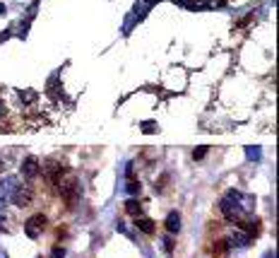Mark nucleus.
I'll return each instance as SVG.
<instances>
[{
    "instance_id": "obj_19",
    "label": "nucleus",
    "mask_w": 279,
    "mask_h": 258,
    "mask_svg": "<svg viewBox=\"0 0 279 258\" xmlns=\"http://www.w3.org/2000/svg\"><path fill=\"white\" fill-rule=\"evenodd\" d=\"M2 166H5V162H2V159H0V171H2Z\"/></svg>"
},
{
    "instance_id": "obj_13",
    "label": "nucleus",
    "mask_w": 279,
    "mask_h": 258,
    "mask_svg": "<svg viewBox=\"0 0 279 258\" xmlns=\"http://www.w3.org/2000/svg\"><path fill=\"white\" fill-rule=\"evenodd\" d=\"M207 150H209V148H198L195 152H193V157H195V159H202V157L207 155Z\"/></svg>"
},
{
    "instance_id": "obj_4",
    "label": "nucleus",
    "mask_w": 279,
    "mask_h": 258,
    "mask_svg": "<svg viewBox=\"0 0 279 258\" xmlns=\"http://www.w3.org/2000/svg\"><path fill=\"white\" fill-rule=\"evenodd\" d=\"M10 201L17 205V207H27V205L32 203V188H15L12 196H10Z\"/></svg>"
},
{
    "instance_id": "obj_8",
    "label": "nucleus",
    "mask_w": 279,
    "mask_h": 258,
    "mask_svg": "<svg viewBox=\"0 0 279 258\" xmlns=\"http://www.w3.org/2000/svg\"><path fill=\"white\" fill-rule=\"evenodd\" d=\"M166 229L171 232V234H176V232L181 229V215H178V212H168V217H166Z\"/></svg>"
},
{
    "instance_id": "obj_9",
    "label": "nucleus",
    "mask_w": 279,
    "mask_h": 258,
    "mask_svg": "<svg viewBox=\"0 0 279 258\" xmlns=\"http://www.w3.org/2000/svg\"><path fill=\"white\" fill-rule=\"evenodd\" d=\"M231 244L239 246V249H243V246L250 244V237H248V234H241V232H234V234H231Z\"/></svg>"
},
{
    "instance_id": "obj_6",
    "label": "nucleus",
    "mask_w": 279,
    "mask_h": 258,
    "mask_svg": "<svg viewBox=\"0 0 279 258\" xmlns=\"http://www.w3.org/2000/svg\"><path fill=\"white\" fill-rule=\"evenodd\" d=\"M15 186H17V179H5V181L0 184V198H2V205H5V201L12 196Z\"/></svg>"
},
{
    "instance_id": "obj_12",
    "label": "nucleus",
    "mask_w": 279,
    "mask_h": 258,
    "mask_svg": "<svg viewBox=\"0 0 279 258\" xmlns=\"http://www.w3.org/2000/svg\"><path fill=\"white\" fill-rule=\"evenodd\" d=\"M51 258H65V249H63V246H56L53 254H51Z\"/></svg>"
},
{
    "instance_id": "obj_17",
    "label": "nucleus",
    "mask_w": 279,
    "mask_h": 258,
    "mask_svg": "<svg viewBox=\"0 0 279 258\" xmlns=\"http://www.w3.org/2000/svg\"><path fill=\"white\" fill-rule=\"evenodd\" d=\"M142 128H145V133H154L157 123H142Z\"/></svg>"
},
{
    "instance_id": "obj_18",
    "label": "nucleus",
    "mask_w": 279,
    "mask_h": 258,
    "mask_svg": "<svg viewBox=\"0 0 279 258\" xmlns=\"http://www.w3.org/2000/svg\"><path fill=\"white\" fill-rule=\"evenodd\" d=\"M0 12H2V15H5V5H0Z\"/></svg>"
},
{
    "instance_id": "obj_7",
    "label": "nucleus",
    "mask_w": 279,
    "mask_h": 258,
    "mask_svg": "<svg viewBox=\"0 0 279 258\" xmlns=\"http://www.w3.org/2000/svg\"><path fill=\"white\" fill-rule=\"evenodd\" d=\"M135 227L140 232H145V234H154V222L149 217H135Z\"/></svg>"
},
{
    "instance_id": "obj_14",
    "label": "nucleus",
    "mask_w": 279,
    "mask_h": 258,
    "mask_svg": "<svg viewBox=\"0 0 279 258\" xmlns=\"http://www.w3.org/2000/svg\"><path fill=\"white\" fill-rule=\"evenodd\" d=\"M128 191H130L132 196H137V193H140V181H137V184H135V181H130V184H128Z\"/></svg>"
},
{
    "instance_id": "obj_2",
    "label": "nucleus",
    "mask_w": 279,
    "mask_h": 258,
    "mask_svg": "<svg viewBox=\"0 0 279 258\" xmlns=\"http://www.w3.org/2000/svg\"><path fill=\"white\" fill-rule=\"evenodd\" d=\"M46 224H48V220L43 215H34V217H29V220L24 222V234L29 239H39L46 232Z\"/></svg>"
},
{
    "instance_id": "obj_11",
    "label": "nucleus",
    "mask_w": 279,
    "mask_h": 258,
    "mask_svg": "<svg viewBox=\"0 0 279 258\" xmlns=\"http://www.w3.org/2000/svg\"><path fill=\"white\" fill-rule=\"evenodd\" d=\"M22 99H24L27 104H32V102H37V92H32V90H27V92L22 94Z\"/></svg>"
},
{
    "instance_id": "obj_16",
    "label": "nucleus",
    "mask_w": 279,
    "mask_h": 258,
    "mask_svg": "<svg viewBox=\"0 0 279 258\" xmlns=\"http://www.w3.org/2000/svg\"><path fill=\"white\" fill-rule=\"evenodd\" d=\"M248 157H250V159H258V157H260L258 148H248Z\"/></svg>"
},
{
    "instance_id": "obj_5",
    "label": "nucleus",
    "mask_w": 279,
    "mask_h": 258,
    "mask_svg": "<svg viewBox=\"0 0 279 258\" xmlns=\"http://www.w3.org/2000/svg\"><path fill=\"white\" fill-rule=\"evenodd\" d=\"M22 176L29 179V181L39 176V159L37 157H27V159H24V164H22Z\"/></svg>"
},
{
    "instance_id": "obj_1",
    "label": "nucleus",
    "mask_w": 279,
    "mask_h": 258,
    "mask_svg": "<svg viewBox=\"0 0 279 258\" xmlns=\"http://www.w3.org/2000/svg\"><path fill=\"white\" fill-rule=\"evenodd\" d=\"M253 205H255V201H253L250 196H243V193H239V191H231V193L222 201V212H224L226 220L243 222V217L253 210Z\"/></svg>"
},
{
    "instance_id": "obj_15",
    "label": "nucleus",
    "mask_w": 279,
    "mask_h": 258,
    "mask_svg": "<svg viewBox=\"0 0 279 258\" xmlns=\"http://www.w3.org/2000/svg\"><path fill=\"white\" fill-rule=\"evenodd\" d=\"M226 251V241H217L214 244V254H224Z\"/></svg>"
},
{
    "instance_id": "obj_3",
    "label": "nucleus",
    "mask_w": 279,
    "mask_h": 258,
    "mask_svg": "<svg viewBox=\"0 0 279 258\" xmlns=\"http://www.w3.org/2000/svg\"><path fill=\"white\" fill-rule=\"evenodd\" d=\"M58 186H60V196H63L65 203H73L75 198L80 196V184H77L75 179H70L68 184H58Z\"/></svg>"
},
{
    "instance_id": "obj_10",
    "label": "nucleus",
    "mask_w": 279,
    "mask_h": 258,
    "mask_svg": "<svg viewBox=\"0 0 279 258\" xmlns=\"http://www.w3.org/2000/svg\"><path fill=\"white\" fill-rule=\"evenodd\" d=\"M125 210H128V215H132V217H142V205L137 203V201H128Z\"/></svg>"
}]
</instances>
